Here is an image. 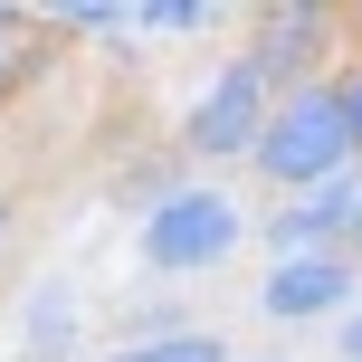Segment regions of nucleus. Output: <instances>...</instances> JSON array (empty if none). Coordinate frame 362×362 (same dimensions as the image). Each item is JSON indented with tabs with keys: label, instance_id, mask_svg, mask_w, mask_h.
<instances>
[{
	"label": "nucleus",
	"instance_id": "obj_13",
	"mask_svg": "<svg viewBox=\"0 0 362 362\" xmlns=\"http://www.w3.org/2000/svg\"><path fill=\"white\" fill-rule=\"evenodd\" d=\"M57 29H86V38H115V29H134V10H115V0H67V10H57Z\"/></svg>",
	"mask_w": 362,
	"mask_h": 362
},
{
	"label": "nucleus",
	"instance_id": "obj_11",
	"mask_svg": "<svg viewBox=\"0 0 362 362\" xmlns=\"http://www.w3.org/2000/svg\"><path fill=\"white\" fill-rule=\"evenodd\" d=\"M334 105H344V134H353V163H362V48L334 57Z\"/></svg>",
	"mask_w": 362,
	"mask_h": 362
},
{
	"label": "nucleus",
	"instance_id": "obj_15",
	"mask_svg": "<svg viewBox=\"0 0 362 362\" xmlns=\"http://www.w3.org/2000/svg\"><path fill=\"white\" fill-rule=\"evenodd\" d=\"M229 362H286V353H229Z\"/></svg>",
	"mask_w": 362,
	"mask_h": 362
},
{
	"label": "nucleus",
	"instance_id": "obj_2",
	"mask_svg": "<svg viewBox=\"0 0 362 362\" xmlns=\"http://www.w3.org/2000/svg\"><path fill=\"white\" fill-rule=\"evenodd\" d=\"M248 172L267 181L276 200H286V191H315V181H334V172H353V134H344V105H334V76H325V86H296V95H276V105H267Z\"/></svg>",
	"mask_w": 362,
	"mask_h": 362
},
{
	"label": "nucleus",
	"instance_id": "obj_6",
	"mask_svg": "<svg viewBox=\"0 0 362 362\" xmlns=\"http://www.w3.org/2000/svg\"><path fill=\"white\" fill-rule=\"evenodd\" d=\"M353 229H362V163L334 172V181H315V191H286V200H267V210H257V248H267V257L353 248Z\"/></svg>",
	"mask_w": 362,
	"mask_h": 362
},
{
	"label": "nucleus",
	"instance_id": "obj_1",
	"mask_svg": "<svg viewBox=\"0 0 362 362\" xmlns=\"http://www.w3.org/2000/svg\"><path fill=\"white\" fill-rule=\"evenodd\" d=\"M144 276L153 286H191V276L229 267L238 248H248V210H238V191H219V181H181L172 200H153L144 210Z\"/></svg>",
	"mask_w": 362,
	"mask_h": 362
},
{
	"label": "nucleus",
	"instance_id": "obj_3",
	"mask_svg": "<svg viewBox=\"0 0 362 362\" xmlns=\"http://www.w3.org/2000/svg\"><path fill=\"white\" fill-rule=\"evenodd\" d=\"M267 105H276L267 76L229 48L210 76H200V95L181 105V153H191V163H248V153H257V124H267Z\"/></svg>",
	"mask_w": 362,
	"mask_h": 362
},
{
	"label": "nucleus",
	"instance_id": "obj_4",
	"mask_svg": "<svg viewBox=\"0 0 362 362\" xmlns=\"http://www.w3.org/2000/svg\"><path fill=\"white\" fill-rule=\"evenodd\" d=\"M334 38H344L334 10H315V0H267V10H248L238 57L267 76V95H296V86H325L334 76Z\"/></svg>",
	"mask_w": 362,
	"mask_h": 362
},
{
	"label": "nucleus",
	"instance_id": "obj_9",
	"mask_svg": "<svg viewBox=\"0 0 362 362\" xmlns=\"http://www.w3.org/2000/svg\"><path fill=\"white\" fill-rule=\"evenodd\" d=\"M153 334H191V305H181V286L134 296V315H124V344H153Z\"/></svg>",
	"mask_w": 362,
	"mask_h": 362
},
{
	"label": "nucleus",
	"instance_id": "obj_17",
	"mask_svg": "<svg viewBox=\"0 0 362 362\" xmlns=\"http://www.w3.org/2000/svg\"><path fill=\"white\" fill-rule=\"evenodd\" d=\"M353 257H362V229H353Z\"/></svg>",
	"mask_w": 362,
	"mask_h": 362
},
{
	"label": "nucleus",
	"instance_id": "obj_14",
	"mask_svg": "<svg viewBox=\"0 0 362 362\" xmlns=\"http://www.w3.org/2000/svg\"><path fill=\"white\" fill-rule=\"evenodd\" d=\"M334 353H344V362H362V305L344 315V325H334Z\"/></svg>",
	"mask_w": 362,
	"mask_h": 362
},
{
	"label": "nucleus",
	"instance_id": "obj_10",
	"mask_svg": "<svg viewBox=\"0 0 362 362\" xmlns=\"http://www.w3.org/2000/svg\"><path fill=\"white\" fill-rule=\"evenodd\" d=\"M134 29H163V38H191V29H210V0H144V10H134Z\"/></svg>",
	"mask_w": 362,
	"mask_h": 362
},
{
	"label": "nucleus",
	"instance_id": "obj_7",
	"mask_svg": "<svg viewBox=\"0 0 362 362\" xmlns=\"http://www.w3.org/2000/svg\"><path fill=\"white\" fill-rule=\"evenodd\" d=\"M19 334H29V362H76V344H86V334H76V276H38L29 296H19Z\"/></svg>",
	"mask_w": 362,
	"mask_h": 362
},
{
	"label": "nucleus",
	"instance_id": "obj_12",
	"mask_svg": "<svg viewBox=\"0 0 362 362\" xmlns=\"http://www.w3.org/2000/svg\"><path fill=\"white\" fill-rule=\"evenodd\" d=\"M10 29H19V10H0V115H10V95H19V86H29V67H38V57H29V48H19V38H10Z\"/></svg>",
	"mask_w": 362,
	"mask_h": 362
},
{
	"label": "nucleus",
	"instance_id": "obj_5",
	"mask_svg": "<svg viewBox=\"0 0 362 362\" xmlns=\"http://www.w3.org/2000/svg\"><path fill=\"white\" fill-rule=\"evenodd\" d=\"M362 305V257L353 248H305L257 267V315L267 325H344Z\"/></svg>",
	"mask_w": 362,
	"mask_h": 362
},
{
	"label": "nucleus",
	"instance_id": "obj_8",
	"mask_svg": "<svg viewBox=\"0 0 362 362\" xmlns=\"http://www.w3.org/2000/svg\"><path fill=\"white\" fill-rule=\"evenodd\" d=\"M95 362H229V344L210 325H191V334H153V344H105Z\"/></svg>",
	"mask_w": 362,
	"mask_h": 362
},
{
	"label": "nucleus",
	"instance_id": "obj_16",
	"mask_svg": "<svg viewBox=\"0 0 362 362\" xmlns=\"http://www.w3.org/2000/svg\"><path fill=\"white\" fill-rule=\"evenodd\" d=\"M0 238H10V191H0Z\"/></svg>",
	"mask_w": 362,
	"mask_h": 362
}]
</instances>
